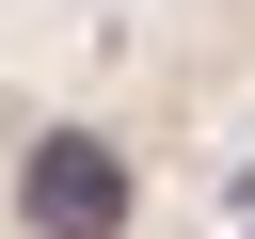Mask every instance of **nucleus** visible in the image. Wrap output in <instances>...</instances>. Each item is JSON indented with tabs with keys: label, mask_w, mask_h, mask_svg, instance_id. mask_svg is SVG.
<instances>
[{
	"label": "nucleus",
	"mask_w": 255,
	"mask_h": 239,
	"mask_svg": "<svg viewBox=\"0 0 255 239\" xmlns=\"http://www.w3.org/2000/svg\"><path fill=\"white\" fill-rule=\"evenodd\" d=\"M112 223H128V159L96 127H48L32 143V239H112Z\"/></svg>",
	"instance_id": "1"
}]
</instances>
